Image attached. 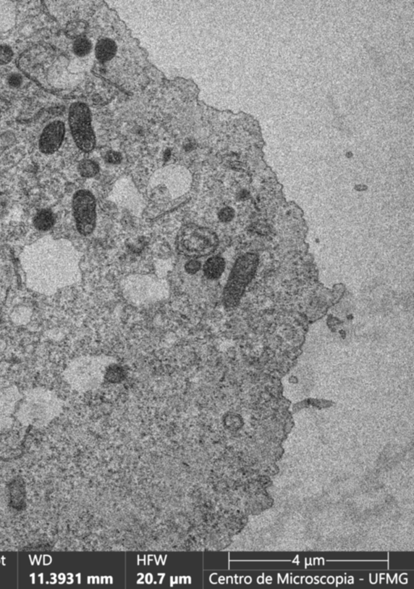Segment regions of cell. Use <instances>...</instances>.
<instances>
[{"instance_id": "8992f818", "label": "cell", "mask_w": 414, "mask_h": 589, "mask_svg": "<svg viewBox=\"0 0 414 589\" xmlns=\"http://www.w3.org/2000/svg\"><path fill=\"white\" fill-rule=\"evenodd\" d=\"M110 357H92L80 361L74 370V379L83 390L96 388L105 380L106 369L114 363Z\"/></svg>"}, {"instance_id": "ac0fdd59", "label": "cell", "mask_w": 414, "mask_h": 589, "mask_svg": "<svg viewBox=\"0 0 414 589\" xmlns=\"http://www.w3.org/2000/svg\"><path fill=\"white\" fill-rule=\"evenodd\" d=\"M201 263L197 261L196 259H192L190 261H188L185 264V265H184L185 272L188 273V274H191V275H193L195 273H197L201 269Z\"/></svg>"}, {"instance_id": "5b68a950", "label": "cell", "mask_w": 414, "mask_h": 589, "mask_svg": "<svg viewBox=\"0 0 414 589\" xmlns=\"http://www.w3.org/2000/svg\"><path fill=\"white\" fill-rule=\"evenodd\" d=\"M69 124L71 135L77 147L86 153L95 148V137L91 127V115L88 106L76 102L69 110Z\"/></svg>"}, {"instance_id": "9c48e42d", "label": "cell", "mask_w": 414, "mask_h": 589, "mask_svg": "<svg viewBox=\"0 0 414 589\" xmlns=\"http://www.w3.org/2000/svg\"><path fill=\"white\" fill-rule=\"evenodd\" d=\"M112 196V200L114 202L120 206L131 209L134 213H136L137 211H139L142 208L143 200L135 188L127 187L120 189L118 188L114 191Z\"/></svg>"}, {"instance_id": "9a60e30c", "label": "cell", "mask_w": 414, "mask_h": 589, "mask_svg": "<svg viewBox=\"0 0 414 589\" xmlns=\"http://www.w3.org/2000/svg\"><path fill=\"white\" fill-rule=\"evenodd\" d=\"M78 170L83 177L91 178L97 175L99 168V165L93 160L84 159L79 163Z\"/></svg>"}, {"instance_id": "277c9868", "label": "cell", "mask_w": 414, "mask_h": 589, "mask_svg": "<svg viewBox=\"0 0 414 589\" xmlns=\"http://www.w3.org/2000/svg\"><path fill=\"white\" fill-rule=\"evenodd\" d=\"M255 259L250 255L241 257L233 266L224 290V304L232 309L239 304L247 285L253 277Z\"/></svg>"}, {"instance_id": "44dd1931", "label": "cell", "mask_w": 414, "mask_h": 589, "mask_svg": "<svg viewBox=\"0 0 414 589\" xmlns=\"http://www.w3.org/2000/svg\"><path fill=\"white\" fill-rule=\"evenodd\" d=\"M22 81H23L22 77L20 75H17V74L10 75L9 78V83L11 87H19V86H21V83H22Z\"/></svg>"}, {"instance_id": "7a4b0ae2", "label": "cell", "mask_w": 414, "mask_h": 589, "mask_svg": "<svg viewBox=\"0 0 414 589\" xmlns=\"http://www.w3.org/2000/svg\"><path fill=\"white\" fill-rule=\"evenodd\" d=\"M219 238L212 229L189 223L180 228L176 236V249L180 254L191 259L202 258L216 252Z\"/></svg>"}, {"instance_id": "52a82bcc", "label": "cell", "mask_w": 414, "mask_h": 589, "mask_svg": "<svg viewBox=\"0 0 414 589\" xmlns=\"http://www.w3.org/2000/svg\"><path fill=\"white\" fill-rule=\"evenodd\" d=\"M72 209L79 234L84 236L91 234L96 224V201L94 195L84 189L75 192L73 196Z\"/></svg>"}, {"instance_id": "ffe728a7", "label": "cell", "mask_w": 414, "mask_h": 589, "mask_svg": "<svg viewBox=\"0 0 414 589\" xmlns=\"http://www.w3.org/2000/svg\"><path fill=\"white\" fill-rule=\"evenodd\" d=\"M121 159H122V156L116 151H110L106 154V160L110 164H118V163H120Z\"/></svg>"}, {"instance_id": "6da1fadb", "label": "cell", "mask_w": 414, "mask_h": 589, "mask_svg": "<svg viewBox=\"0 0 414 589\" xmlns=\"http://www.w3.org/2000/svg\"><path fill=\"white\" fill-rule=\"evenodd\" d=\"M191 178L184 168L169 167L155 175L149 188L150 198L164 205L181 198L190 188Z\"/></svg>"}, {"instance_id": "5bb4252c", "label": "cell", "mask_w": 414, "mask_h": 589, "mask_svg": "<svg viewBox=\"0 0 414 589\" xmlns=\"http://www.w3.org/2000/svg\"><path fill=\"white\" fill-rule=\"evenodd\" d=\"M87 24L83 22V21H72V22L66 25L65 33H66V36L68 38H74V39L76 40L78 38L83 37L84 33L87 31Z\"/></svg>"}, {"instance_id": "8fae6325", "label": "cell", "mask_w": 414, "mask_h": 589, "mask_svg": "<svg viewBox=\"0 0 414 589\" xmlns=\"http://www.w3.org/2000/svg\"><path fill=\"white\" fill-rule=\"evenodd\" d=\"M225 269L224 259L220 257H212L208 259L203 265V273L210 280H217L221 277Z\"/></svg>"}, {"instance_id": "3957f363", "label": "cell", "mask_w": 414, "mask_h": 589, "mask_svg": "<svg viewBox=\"0 0 414 589\" xmlns=\"http://www.w3.org/2000/svg\"><path fill=\"white\" fill-rule=\"evenodd\" d=\"M122 289L125 298L136 305L159 302L169 294V287L164 280L143 274L127 277L122 283Z\"/></svg>"}, {"instance_id": "e0dca14e", "label": "cell", "mask_w": 414, "mask_h": 589, "mask_svg": "<svg viewBox=\"0 0 414 589\" xmlns=\"http://www.w3.org/2000/svg\"><path fill=\"white\" fill-rule=\"evenodd\" d=\"M13 57V52L6 45L0 46V65L8 64Z\"/></svg>"}, {"instance_id": "30bf717a", "label": "cell", "mask_w": 414, "mask_h": 589, "mask_svg": "<svg viewBox=\"0 0 414 589\" xmlns=\"http://www.w3.org/2000/svg\"><path fill=\"white\" fill-rule=\"evenodd\" d=\"M116 53V43L109 38L99 40L95 46V57L99 62H108L111 60L115 56Z\"/></svg>"}, {"instance_id": "d6986e66", "label": "cell", "mask_w": 414, "mask_h": 589, "mask_svg": "<svg viewBox=\"0 0 414 589\" xmlns=\"http://www.w3.org/2000/svg\"><path fill=\"white\" fill-rule=\"evenodd\" d=\"M233 217H234V210L232 208H230V207H227V208L222 209L220 210V213H219V218L223 222H228V221H232Z\"/></svg>"}, {"instance_id": "2e32d148", "label": "cell", "mask_w": 414, "mask_h": 589, "mask_svg": "<svg viewBox=\"0 0 414 589\" xmlns=\"http://www.w3.org/2000/svg\"><path fill=\"white\" fill-rule=\"evenodd\" d=\"M91 47L92 46H91L89 40L84 37H82V38L75 40L74 45H73V51L77 56H86L91 52Z\"/></svg>"}, {"instance_id": "7c38bea8", "label": "cell", "mask_w": 414, "mask_h": 589, "mask_svg": "<svg viewBox=\"0 0 414 589\" xmlns=\"http://www.w3.org/2000/svg\"><path fill=\"white\" fill-rule=\"evenodd\" d=\"M33 222L37 229L42 231H46L54 226L55 217L50 209H42L37 213Z\"/></svg>"}, {"instance_id": "4fadbf2b", "label": "cell", "mask_w": 414, "mask_h": 589, "mask_svg": "<svg viewBox=\"0 0 414 589\" xmlns=\"http://www.w3.org/2000/svg\"><path fill=\"white\" fill-rule=\"evenodd\" d=\"M127 377V372L123 367L114 362L106 369L105 380L111 383H119L123 382Z\"/></svg>"}, {"instance_id": "ba28073f", "label": "cell", "mask_w": 414, "mask_h": 589, "mask_svg": "<svg viewBox=\"0 0 414 589\" xmlns=\"http://www.w3.org/2000/svg\"><path fill=\"white\" fill-rule=\"evenodd\" d=\"M65 131L64 123L60 121L48 125L40 137L39 147L42 153L50 155L56 152L63 142Z\"/></svg>"}]
</instances>
